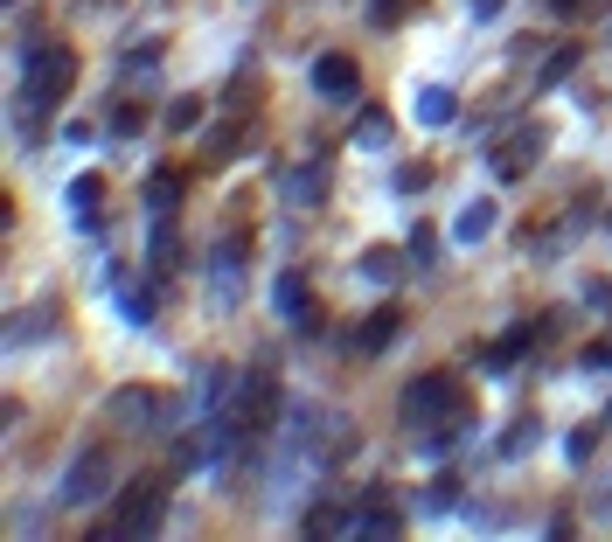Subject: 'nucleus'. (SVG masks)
<instances>
[{
	"mask_svg": "<svg viewBox=\"0 0 612 542\" xmlns=\"http://www.w3.org/2000/svg\"><path fill=\"white\" fill-rule=\"evenodd\" d=\"M153 265H160V271L174 265V230H167V223H160V230H153Z\"/></svg>",
	"mask_w": 612,
	"mask_h": 542,
	"instance_id": "obj_22",
	"label": "nucleus"
},
{
	"mask_svg": "<svg viewBox=\"0 0 612 542\" xmlns=\"http://www.w3.org/2000/svg\"><path fill=\"white\" fill-rule=\"evenodd\" d=\"M550 7H557V14H585V7H578V0H550Z\"/></svg>",
	"mask_w": 612,
	"mask_h": 542,
	"instance_id": "obj_24",
	"label": "nucleus"
},
{
	"mask_svg": "<svg viewBox=\"0 0 612 542\" xmlns=\"http://www.w3.org/2000/svg\"><path fill=\"white\" fill-rule=\"evenodd\" d=\"M390 334H397V313H376V320L362 327V348H390Z\"/></svg>",
	"mask_w": 612,
	"mask_h": 542,
	"instance_id": "obj_18",
	"label": "nucleus"
},
{
	"mask_svg": "<svg viewBox=\"0 0 612 542\" xmlns=\"http://www.w3.org/2000/svg\"><path fill=\"white\" fill-rule=\"evenodd\" d=\"M404 417H411V424H432V417H466V404H459V383H453V376H418V383L404 390Z\"/></svg>",
	"mask_w": 612,
	"mask_h": 542,
	"instance_id": "obj_4",
	"label": "nucleus"
},
{
	"mask_svg": "<svg viewBox=\"0 0 612 542\" xmlns=\"http://www.w3.org/2000/svg\"><path fill=\"white\" fill-rule=\"evenodd\" d=\"M70 77H77V56L63 42L56 49H35L28 56V77H21V105H56L70 91Z\"/></svg>",
	"mask_w": 612,
	"mask_h": 542,
	"instance_id": "obj_1",
	"label": "nucleus"
},
{
	"mask_svg": "<svg viewBox=\"0 0 612 542\" xmlns=\"http://www.w3.org/2000/svg\"><path fill=\"white\" fill-rule=\"evenodd\" d=\"M529 445H536V424H529V417H522V424H515V431H508V438H501V459H522V452H529Z\"/></svg>",
	"mask_w": 612,
	"mask_h": 542,
	"instance_id": "obj_19",
	"label": "nucleus"
},
{
	"mask_svg": "<svg viewBox=\"0 0 612 542\" xmlns=\"http://www.w3.org/2000/svg\"><path fill=\"white\" fill-rule=\"evenodd\" d=\"M105 480H112V466H105V452L91 445V452H77V466L63 473V487H56V501H63V508H91V501L105 494Z\"/></svg>",
	"mask_w": 612,
	"mask_h": 542,
	"instance_id": "obj_5",
	"label": "nucleus"
},
{
	"mask_svg": "<svg viewBox=\"0 0 612 542\" xmlns=\"http://www.w3.org/2000/svg\"><path fill=\"white\" fill-rule=\"evenodd\" d=\"M112 424H126V431L160 424V397H153V390H119V397H112Z\"/></svg>",
	"mask_w": 612,
	"mask_h": 542,
	"instance_id": "obj_8",
	"label": "nucleus"
},
{
	"mask_svg": "<svg viewBox=\"0 0 612 542\" xmlns=\"http://www.w3.org/2000/svg\"><path fill=\"white\" fill-rule=\"evenodd\" d=\"M355 146H369V153H376V146H390V119H383V112H369V119L355 126Z\"/></svg>",
	"mask_w": 612,
	"mask_h": 542,
	"instance_id": "obj_16",
	"label": "nucleus"
},
{
	"mask_svg": "<svg viewBox=\"0 0 612 542\" xmlns=\"http://www.w3.org/2000/svg\"><path fill=\"white\" fill-rule=\"evenodd\" d=\"M272 306L293 320V327H313V306H306V285L300 271H286V278H272Z\"/></svg>",
	"mask_w": 612,
	"mask_h": 542,
	"instance_id": "obj_10",
	"label": "nucleus"
},
{
	"mask_svg": "<svg viewBox=\"0 0 612 542\" xmlns=\"http://www.w3.org/2000/svg\"><path fill=\"white\" fill-rule=\"evenodd\" d=\"M174 195H181L174 181H147V209H153V216H167V209H174Z\"/></svg>",
	"mask_w": 612,
	"mask_h": 542,
	"instance_id": "obj_20",
	"label": "nucleus"
},
{
	"mask_svg": "<svg viewBox=\"0 0 612 542\" xmlns=\"http://www.w3.org/2000/svg\"><path fill=\"white\" fill-rule=\"evenodd\" d=\"M272 410H279V383H272V369H251V376L237 383V397L223 404V417L237 424V438H258Z\"/></svg>",
	"mask_w": 612,
	"mask_h": 542,
	"instance_id": "obj_2",
	"label": "nucleus"
},
{
	"mask_svg": "<svg viewBox=\"0 0 612 542\" xmlns=\"http://www.w3.org/2000/svg\"><path fill=\"white\" fill-rule=\"evenodd\" d=\"M522 348H529V327H515V334H501V341L487 348V369H508V362H522Z\"/></svg>",
	"mask_w": 612,
	"mask_h": 542,
	"instance_id": "obj_14",
	"label": "nucleus"
},
{
	"mask_svg": "<svg viewBox=\"0 0 612 542\" xmlns=\"http://www.w3.org/2000/svg\"><path fill=\"white\" fill-rule=\"evenodd\" d=\"M195 119H202V98H174V105H167V126H174V133H188Z\"/></svg>",
	"mask_w": 612,
	"mask_h": 542,
	"instance_id": "obj_17",
	"label": "nucleus"
},
{
	"mask_svg": "<svg viewBox=\"0 0 612 542\" xmlns=\"http://www.w3.org/2000/svg\"><path fill=\"white\" fill-rule=\"evenodd\" d=\"M160 522V480H133L119 494V515H112V536H147Z\"/></svg>",
	"mask_w": 612,
	"mask_h": 542,
	"instance_id": "obj_6",
	"label": "nucleus"
},
{
	"mask_svg": "<svg viewBox=\"0 0 612 542\" xmlns=\"http://www.w3.org/2000/svg\"><path fill=\"white\" fill-rule=\"evenodd\" d=\"M487 223H494V202H466V209H459V244H480V237H487Z\"/></svg>",
	"mask_w": 612,
	"mask_h": 542,
	"instance_id": "obj_12",
	"label": "nucleus"
},
{
	"mask_svg": "<svg viewBox=\"0 0 612 542\" xmlns=\"http://www.w3.org/2000/svg\"><path fill=\"white\" fill-rule=\"evenodd\" d=\"M237 292H244V237H230V244L209 258V299H216V306H237Z\"/></svg>",
	"mask_w": 612,
	"mask_h": 542,
	"instance_id": "obj_7",
	"label": "nucleus"
},
{
	"mask_svg": "<svg viewBox=\"0 0 612 542\" xmlns=\"http://www.w3.org/2000/svg\"><path fill=\"white\" fill-rule=\"evenodd\" d=\"M286 202H320V167H300V174H293V181H286Z\"/></svg>",
	"mask_w": 612,
	"mask_h": 542,
	"instance_id": "obj_15",
	"label": "nucleus"
},
{
	"mask_svg": "<svg viewBox=\"0 0 612 542\" xmlns=\"http://www.w3.org/2000/svg\"><path fill=\"white\" fill-rule=\"evenodd\" d=\"M536 160H543V126H536V119L487 146V174H494V181H529V174H536Z\"/></svg>",
	"mask_w": 612,
	"mask_h": 542,
	"instance_id": "obj_3",
	"label": "nucleus"
},
{
	"mask_svg": "<svg viewBox=\"0 0 612 542\" xmlns=\"http://www.w3.org/2000/svg\"><path fill=\"white\" fill-rule=\"evenodd\" d=\"M313 91L320 98H355V63L348 56H320L313 63Z\"/></svg>",
	"mask_w": 612,
	"mask_h": 542,
	"instance_id": "obj_9",
	"label": "nucleus"
},
{
	"mask_svg": "<svg viewBox=\"0 0 612 542\" xmlns=\"http://www.w3.org/2000/svg\"><path fill=\"white\" fill-rule=\"evenodd\" d=\"M362 271H369V278H383V285H390V278H397V258H390V251H362Z\"/></svg>",
	"mask_w": 612,
	"mask_h": 542,
	"instance_id": "obj_21",
	"label": "nucleus"
},
{
	"mask_svg": "<svg viewBox=\"0 0 612 542\" xmlns=\"http://www.w3.org/2000/svg\"><path fill=\"white\" fill-rule=\"evenodd\" d=\"M35 327H56V306H28V313H14V320H7V348H28Z\"/></svg>",
	"mask_w": 612,
	"mask_h": 542,
	"instance_id": "obj_11",
	"label": "nucleus"
},
{
	"mask_svg": "<svg viewBox=\"0 0 612 542\" xmlns=\"http://www.w3.org/2000/svg\"><path fill=\"white\" fill-rule=\"evenodd\" d=\"M494 7H501V0H473V14H480V21H487V14H494Z\"/></svg>",
	"mask_w": 612,
	"mask_h": 542,
	"instance_id": "obj_23",
	"label": "nucleus"
},
{
	"mask_svg": "<svg viewBox=\"0 0 612 542\" xmlns=\"http://www.w3.org/2000/svg\"><path fill=\"white\" fill-rule=\"evenodd\" d=\"M453 112H459L453 91H425V98H418V119H425L432 133H439V126H453Z\"/></svg>",
	"mask_w": 612,
	"mask_h": 542,
	"instance_id": "obj_13",
	"label": "nucleus"
}]
</instances>
